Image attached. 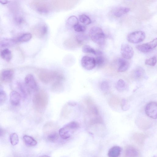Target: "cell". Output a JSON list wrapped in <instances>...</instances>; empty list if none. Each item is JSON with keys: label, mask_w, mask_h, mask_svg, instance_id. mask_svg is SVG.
I'll return each instance as SVG.
<instances>
[{"label": "cell", "mask_w": 157, "mask_h": 157, "mask_svg": "<svg viewBox=\"0 0 157 157\" xmlns=\"http://www.w3.org/2000/svg\"><path fill=\"white\" fill-rule=\"evenodd\" d=\"M33 102L36 109L41 112L46 108L48 103V97L47 93L43 90H40L35 95Z\"/></svg>", "instance_id": "6da1fadb"}, {"label": "cell", "mask_w": 157, "mask_h": 157, "mask_svg": "<svg viewBox=\"0 0 157 157\" xmlns=\"http://www.w3.org/2000/svg\"><path fill=\"white\" fill-rule=\"evenodd\" d=\"M84 103L86 106V113L90 118L89 121L101 117L98 108L91 98H88L85 99Z\"/></svg>", "instance_id": "7a4b0ae2"}, {"label": "cell", "mask_w": 157, "mask_h": 157, "mask_svg": "<svg viewBox=\"0 0 157 157\" xmlns=\"http://www.w3.org/2000/svg\"><path fill=\"white\" fill-rule=\"evenodd\" d=\"M89 35L91 40L98 44L102 45L104 44L105 35L100 27L98 26L92 27L89 31Z\"/></svg>", "instance_id": "3957f363"}, {"label": "cell", "mask_w": 157, "mask_h": 157, "mask_svg": "<svg viewBox=\"0 0 157 157\" xmlns=\"http://www.w3.org/2000/svg\"><path fill=\"white\" fill-rule=\"evenodd\" d=\"M79 126V124L78 122L71 121L59 129V135L63 139H68L71 137L72 133L77 129Z\"/></svg>", "instance_id": "277c9868"}, {"label": "cell", "mask_w": 157, "mask_h": 157, "mask_svg": "<svg viewBox=\"0 0 157 157\" xmlns=\"http://www.w3.org/2000/svg\"><path fill=\"white\" fill-rule=\"evenodd\" d=\"M40 79L44 82H49L51 81H60L63 79L62 76L55 72L43 71L39 74Z\"/></svg>", "instance_id": "5b68a950"}, {"label": "cell", "mask_w": 157, "mask_h": 157, "mask_svg": "<svg viewBox=\"0 0 157 157\" xmlns=\"http://www.w3.org/2000/svg\"><path fill=\"white\" fill-rule=\"evenodd\" d=\"M145 37V33L142 31H136L127 36L128 41L132 43L136 44L143 41Z\"/></svg>", "instance_id": "8992f818"}, {"label": "cell", "mask_w": 157, "mask_h": 157, "mask_svg": "<svg viewBox=\"0 0 157 157\" xmlns=\"http://www.w3.org/2000/svg\"><path fill=\"white\" fill-rule=\"evenodd\" d=\"M146 115L149 117L156 119L157 117V105L155 101H151L148 103L145 108Z\"/></svg>", "instance_id": "52a82bcc"}, {"label": "cell", "mask_w": 157, "mask_h": 157, "mask_svg": "<svg viewBox=\"0 0 157 157\" xmlns=\"http://www.w3.org/2000/svg\"><path fill=\"white\" fill-rule=\"evenodd\" d=\"M81 64L83 68L88 70H92L96 65L95 58L88 56H84L82 58Z\"/></svg>", "instance_id": "ba28073f"}, {"label": "cell", "mask_w": 157, "mask_h": 157, "mask_svg": "<svg viewBox=\"0 0 157 157\" xmlns=\"http://www.w3.org/2000/svg\"><path fill=\"white\" fill-rule=\"evenodd\" d=\"M157 45V39L155 38L149 42L137 45L136 47L140 51L147 53L155 48Z\"/></svg>", "instance_id": "9c48e42d"}, {"label": "cell", "mask_w": 157, "mask_h": 157, "mask_svg": "<svg viewBox=\"0 0 157 157\" xmlns=\"http://www.w3.org/2000/svg\"><path fill=\"white\" fill-rule=\"evenodd\" d=\"M121 49V55L124 59H129L133 57L134 51L132 47L129 44H123Z\"/></svg>", "instance_id": "30bf717a"}, {"label": "cell", "mask_w": 157, "mask_h": 157, "mask_svg": "<svg viewBox=\"0 0 157 157\" xmlns=\"http://www.w3.org/2000/svg\"><path fill=\"white\" fill-rule=\"evenodd\" d=\"M26 85L32 90L37 91L38 86L34 76L31 74L27 75L25 78Z\"/></svg>", "instance_id": "8fae6325"}, {"label": "cell", "mask_w": 157, "mask_h": 157, "mask_svg": "<svg viewBox=\"0 0 157 157\" xmlns=\"http://www.w3.org/2000/svg\"><path fill=\"white\" fill-rule=\"evenodd\" d=\"M14 75L13 71L10 69H7L3 70L0 75V78L3 81L10 82L13 79Z\"/></svg>", "instance_id": "7c38bea8"}, {"label": "cell", "mask_w": 157, "mask_h": 157, "mask_svg": "<svg viewBox=\"0 0 157 157\" xmlns=\"http://www.w3.org/2000/svg\"><path fill=\"white\" fill-rule=\"evenodd\" d=\"M139 155V151L134 147L128 145L125 147L124 151L125 157H138Z\"/></svg>", "instance_id": "4fadbf2b"}, {"label": "cell", "mask_w": 157, "mask_h": 157, "mask_svg": "<svg viewBox=\"0 0 157 157\" xmlns=\"http://www.w3.org/2000/svg\"><path fill=\"white\" fill-rule=\"evenodd\" d=\"M129 8L125 7H118L114 9L112 11V14L117 17H120L128 13Z\"/></svg>", "instance_id": "5bb4252c"}, {"label": "cell", "mask_w": 157, "mask_h": 157, "mask_svg": "<svg viewBox=\"0 0 157 157\" xmlns=\"http://www.w3.org/2000/svg\"><path fill=\"white\" fill-rule=\"evenodd\" d=\"M147 137V136L143 133L137 132L133 135L132 139L136 144L142 146L144 145Z\"/></svg>", "instance_id": "9a60e30c"}, {"label": "cell", "mask_w": 157, "mask_h": 157, "mask_svg": "<svg viewBox=\"0 0 157 157\" xmlns=\"http://www.w3.org/2000/svg\"><path fill=\"white\" fill-rule=\"evenodd\" d=\"M20 94L15 91H12L10 94V100L11 104L14 106L18 105L20 101Z\"/></svg>", "instance_id": "2e32d148"}, {"label": "cell", "mask_w": 157, "mask_h": 157, "mask_svg": "<svg viewBox=\"0 0 157 157\" xmlns=\"http://www.w3.org/2000/svg\"><path fill=\"white\" fill-rule=\"evenodd\" d=\"M117 63L118 65V71L123 72L126 71L129 66V63L128 61L123 58H119L117 60Z\"/></svg>", "instance_id": "e0dca14e"}, {"label": "cell", "mask_w": 157, "mask_h": 157, "mask_svg": "<svg viewBox=\"0 0 157 157\" xmlns=\"http://www.w3.org/2000/svg\"><path fill=\"white\" fill-rule=\"evenodd\" d=\"M122 150V148L119 146H113L109 150L108 156L109 157H118L120 155Z\"/></svg>", "instance_id": "ac0fdd59"}, {"label": "cell", "mask_w": 157, "mask_h": 157, "mask_svg": "<svg viewBox=\"0 0 157 157\" xmlns=\"http://www.w3.org/2000/svg\"><path fill=\"white\" fill-rule=\"evenodd\" d=\"M0 56L3 59L8 62L10 61L12 57L11 51L7 48L0 51Z\"/></svg>", "instance_id": "d6986e66"}, {"label": "cell", "mask_w": 157, "mask_h": 157, "mask_svg": "<svg viewBox=\"0 0 157 157\" xmlns=\"http://www.w3.org/2000/svg\"><path fill=\"white\" fill-rule=\"evenodd\" d=\"M23 139L25 143L28 146H34L37 144L36 140L30 136L25 135L23 137Z\"/></svg>", "instance_id": "ffe728a7"}, {"label": "cell", "mask_w": 157, "mask_h": 157, "mask_svg": "<svg viewBox=\"0 0 157 157\" xmlns=\"http://www.w3.org/2000/svg\"><path fill=\"white\" fill-rule=\"evenodd\" d=\"M82 51L85 53H90L95 55L101 53L100 52H97L93 48L87 44L83 46Z\"/></svg>", "instance_id": "44dd1931"}, {"label": "cell", "mask_w": 157, "mask_h": 157, "mask_svg": "<svg viewBox=\"0 0 157 157\" xmlns=\"http://www.w3.org/2000/svg\"><path fill=\"white\" fill-rule=\"evenodd\" d=\"M98 55L95 59L96 65H97L98 67H101L105 64L106 59L103 56L101 55V54Z\"/></svg>", "instance_id": "7402d4cb"}, {"label": "cell", "mask_w": 157, "mask_h": 157, "mask_svg": "<svg viewBox=\"0 0 157 157\" xmlns=\"http://www.w3.org/2000/svg\"><path fill=\"white\" fill-rule=\"evenodd\" d=\"M32 34L29 33H25L20 36L18 39L19 42H26L29 41L32 38Z\"/></svg>", "instance_id": "603a6c76"}, {"label": "cell", "mask_w": 157, "mask_h": 157, "mask_svg": "<svg viewBox=\"0 0 157 157\" xmlns=\"http://www.w3.org/2000/svg\"><path fill=\"white\" fill-rule=\"evenodd\" d=\"M79 19L80 22L86 25H89L91 22L89 17L85 14L80 15L79 17Z\"/></svg>", "instance_id": "cb8c5ba5"}, {"label": "cell", "mask_w": 157, "mask_h": 157, "mask_svg": "<svg viewBox=\"0 0 157 157\" xmlns=\"http://www.w3.org/2000/svg\"><path fill=\"white\" fill-rule=\"evenodd\" d=\"M126 87L125 83L124 81L122 79H120L117 83L116 88L117 90L120 91L124 90Z\"/></svg>", "instance_id": "d4e9b609"}, {"label": "cell", "mask_w": 157, "mask_h": 157, "mask_svg": "<svg viewBox=\"0 0 157 157\" xmlns=\"http://www.w3.org/2000/svg\"><path fill=\"white\" fill-rule=\"evenodd\" d=\"M10 140L11 144L14 146L19 142V138L17 134L16 133L11 134L10 136Z\"/></svg>", "instance_id": "484cf974"}, {"label": "cell", "mask_w": 157, "mask_h": 157, "mask_svg": "<svg viewBox=\"0 0 157 157\" xmlns=\"http://www.w3.org/2000/svg\"><path fill=\"white\" fill-rule=\"evenodd\" d=\"M144 70L141 67H137L134 72L135 76L137 78H140L142 77L144 75Z\"/></svg>", "instance_id": "4316f807"}, {"label": "cell", "mask_w": 157, "mask_h": 157, "mask_svg": "<svg viewBox=\"0 0 157 157\" xmlns=\"http://www.w3.org/2000/svg\"><path fill=\"white\" fill-rule=\"evenodd\" d=\"M109 103L111 106L115 107L119 105L120 104V101L118 98L116 97H113L109 99Z\"/></svg>", "instance_id": "83f0119b"}, {"label": "cell", "mask_w": 157, "mask_h": 157, "mask_svg": "<svg viewBox=\"0 0 157 157\" xmlns=\"http://www.w3.org/2000/svg\"><path fill=\"white\" fill-rule=\"evenodd\" d=\"M59 135V132L56 131L47 135V138L49 141L54 142L58 139Z\"/></svg>", "instance_id": "f1b7e54d"}, {"label": "cell", "mask_w": 157, "mask_h": 157, "mask_svg": "<svg viewBox=\"0 0 157 157\" xmlns=\"http://www.w3.org/2000/svg\"><path fill=\"white\" fill-rule=\"evenodd\" d=\"M78 20L77 18L75 16H71L70 17L67 21V24L73 27L78 24Z\"/></svg>", "instance_id": "f546056e"}, {"label": "cell", "mask_w": 157, "mask_h": 157, "mask_svg": "<svg viewBox=\"0 0 157 157\" xmlns=\"http://www.w3.org/2000/svg\"><path fill=\"white\" fill-rule=\"evenodd\" d=\"M156 57L154 56L146 59L145 61V64L148 66H153L156 64Z\"/></svg>", "instance_id": "4dcf8cb0"}, {"label": "cell", "mask_w": 157, "mask_h": 157, "mask_svg": "<svg viewBox=\"0 0 157 157\" xmlns=\"http://www.w3.org/2000/svg\"><path fill=\"white\" fill-rule=\"evenodd\" d=\"M100 88L104 92H107L109 89V85L108 82L106 81L102 82L100 85Z\"/></svg>", "instance_id": "1f68e13d"}, {"label": "cell", "mask_w": 157, "mask_h": 157, "mask_svg": "<svg viewBox=\"0 0 157 157\" xmlns=\"http://www.w3.org/2000/svg\"><path fill=\"white\" fill-rule=\"evenodd\" d=\"M48 31L47 26L45 25H43L39 27L38 29V33L39 36H43L45 35Z\"/></svg>", "instance_id": "d6a6232c"}, {"label": "cell", "mask_w": 157, "mask_h": 157, "mask_svg": "<svg viewBox=\"0 0 157 157\" xmlns=\"http://www.w3.org/2000/svg\"><path fill=\"white\" fill-rule=\"evenodd\" d=\"M74 30L78 32H83L86 30V27L83 25L78 23L73 26Z\"/></svg>", "instance_id": "836d02e7"}, {"label": "cell", "mask_w": 157, "mask_h": 157, "mask_svg": "<svg viewBox=\"0 0 157 157\" xmlns=\"http://www.w3.org/2000/svg\"><path fill=\"white\" fill-rule=\"evenodd\" d=\"M121 105L122 109L124 111H126L129 108L127 101L126 100L123 99H122L121 101Z\"/></svg>", "instance_id": "e575fe53"}, {"label": "cell", "mask_w": 157, "mask_h": 157, "mask_svg": "<svg viewBox=\"0 0 157 157\" xmlns=\"http://www.w3.org/2000/svg\"><path fill=\"white\" fill-rule=\"evenodd\" d=\"M6 99L7 95L4 91L0 93V103L4 102Z\"/></svg>", "instance_id": "d590c367"}, {"label": "cell", "mask_w": 157, "mask_h": 157, "mask_svg": "<svg viewBox=\"0 0 157 157\" xmlns=\"http://www.w3.org/2000/svg\"><path fill=\"white\" fill-rule=\"evenodd\" d=\"M76 39L79 43L81 44L85 39V37L84 35H79L77 36Z\"/></svg>", "instance_id": "8d00e7d4"}, {"label": "cell", "mask_w": 157, "mask_h": 157, "mask_svg": "<svg viewBox=\"0 0 157 157\" xmlns=\"http://www.w3.org/2000/svg\"><path fill=\"white\" fill-rule=\"evenodd\" d=\"M15 20L16 22L18 24H22L24 21L23 18L20 16H18L16 17Z\"/></svg>", "instance_id": "74e56055"}, {"label": "cell", "mask_w": 157, "mask_h": 157, "mask_svg": "<svg viewBox=\"0 0 157 157\" xmlns=\"http://www.w3.org/2000/svg\"><path fill=\"white\" fill-rule=\"evenodd\" d=\"M9 1L8 0H0V3L2 4H6L8 3Z\"/></svg>", "instance_id": "f35d334b"}, {"label": "cell", "mask_w": 157, "mask_h": 157, "mask_svg": "<svg viewBox=\"0 0 157 157\" xmlns=\"http://www.w3.org/2000/svg\"><path fill=\"white\" fill-rule=\"evenodd\" d=\"M4 134V131L2 129L0 128V137L2 136Z\"/></svg>", "instance_id": "ab89813d"}, {"label": "cell", "mask_w": 157, "mask_h": 157, "mask_svg": "<svg viewBox=\"0 0 157 157\" xmlns=\"http://www.w3.org/2000/svg\"><path fill=\"white\" fill-rule=\"evenodd\" d=\"M3 88L2 86L0 85V93H1L3 92Z\"/></svg>", "instance_id": "60d3db41"}]
</instances>
